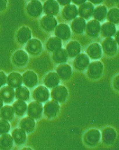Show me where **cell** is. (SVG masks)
Instances as JSON below:
<instances>
[{
  "mask_svg": "<svg viewBox=\"0 0 119 150\" xmlns=\"http://www.w3.org/2000/svg\"><path fill=\"white\" fill-rule=\"evenodd\" d=\"M100 139V133L96 129L89 130L84 136V141L90 146L96 145Z\"/></svg>",
  "mask_w": 119,
  "mask_h": 150,
  "instance_id": "cell-15",
  "label": "cell"
},
{
  "mask_svg": "<svg viewBox=\"0 0 119 150\" xmlns=\"http://www.w3.org/2000/svg\"><path fill=\"white\" fill-rule=\"evenodd\" d=\"M29 91L27 87L20 86L17 88L15 96L19 100L27 101L29 98Z\"/></svg>",
  "mask_w": 119,
  "mask_h": 150,
  "instance_id": "cell-35",
  "label": "cell"
},
{
  "mask_svg": "<svg viewBox=\"0 0 119 150\" xmlns=\"http://www.w3.org/2000/svg\"><path fill=\"white\" fill-rule=\"evenodd\" d=\"M59 77L55 72L48 74L44 79L45 84L49 88H53L57 86L59 83Z\"/></svg>",
  "mask_w": 119,
  "mask_h": 150,
  "instance_id": "cell-25",
  "label": "cell"
},
{
  "mask_svg": "<svg viewBox=\"0 0 119 150\" xmlns=\"http://www.w3.org/2000/svg\"><path fill=\"white\" fill-rule=\"evenodd\" d=\"M57 2L62 6L67 5L71 2V0H57Z\"/></svg>",
  "mask_w": 119,
  "mask_h": 150,
  "instance_id": "cell-42",
  "label": "cell"
},
{
  "mask_svg": "<svg viewBox=\"0 0 119 150\" xmlns=\"http://www.w3.org/2000/svg\"><path fill=\"white\" fill-rule=\"evenodd\" d=\"M43 111V104L38 101H33L28 105V115L34 119H38L41 117Z\"/></svg>",
  "mask_w": 119,
  "mask_h": 150,
  "instance_id": "cell-1",
  "label": "cell"
},
{
  "mask_svg": "<svg viewBox=\"0 0 119 150\" xmlns=\"http://www.w3.org/2000/svg\"><path fill=\"white\" fill-rule=\"evenodd\" d=\"M108 20L113 24H118L119 21V11L118 8L111 9L107 13Z\"/></svg>",
  "mask_w": 119,
  "mask_h": 150,
  "instance_id": "cell-38",
  "label": "cell"
},
{
  "mask_svg": "<svg viewBox=\"0 0 119 150\" xmlns=\"http://www.w3.org/2000/svg\"><path fill=\"white\" fill-rule=\"evenodd\" d=\"M62 16L64 19L70 21L76 18L78 15L77 8L74 4H69L64 7L62 11Z\"/></svg>",
  "mask_w": 119,
  "mask_h": 150,
  "instance_id": "cell-13",
  "label": "cell"
},
{
  "mask_svg": "<svg viewBox=\"0 0 119 150\" xmlns=\"http://www.w3.org/2000/svg\"><path fill=\"white\" fill-rule=\"evenodd\" d=\"M13 145V139L9 134H2L0 137V149L3 150H10Z\"/></svg>",
  "mask_w": 119,
  "mask_h": 150,
  "instance_id": "cell-27",
  "label": "cell"
},
{
  "mask_svg": "<svg viewBox=\"0 0 119 150\" xmlns=\"http://www.w3.org/2000/svg\"><path fill=\"white\" fill-rule=\"evenodd\" d=\"M25 49L30 54L36 55L39 54L42 50V45L38 40H29L26 44Z\"/></svg>",
  "mask_w": 119,
  "mask_h": 150,
  "instance_id": "cell-10",
  "label": "cell"
},
{
  "mask_svg": "<svg viewBox=\"0 0 119 150\" xmlns=\"http://www.w3.org/2000/svg\"><path fill=\"white\" fill-rule=\"evenodd\" d=\"M51 96L54 100L58 102H64L67 98V89L64 86L62 85L56 86L52 90Z\"/></svg>",
  "mask_w": 119,
  "mask_h": 150,
  "instance_id": "cell-3",
  "label": "cell"
},
{
  "mask_svg": "<svg viewBox=\"0 0 119 150\" xmlns=\"http://www.w3.org/2000/svg\"><path fill=\"white\" fill-rule=\"evenodd\" d=\"M31 37V30L26 26H22L19 29L16 34L17 41L21 44L28 42Z\"/></svg>",
  "mask_w": 119,
  "mask_h": 150,
  "instance_id": "cell-16",
  "label": "cell"
},
{
  "mask_svg": "<svg viewBox=\"0 0 119 150\" xmlns=\"http://www.w3.org/2000/svg\"><path fill=\"white\" fill-rule=\"evenodd\" d=\"M57 74L64 80L69 79L72 74L71 67L68 64H61L57 69Z\"/></svg>",
  "mask_w": 119,
  "mask_h": 150,
  "instance_id": "cell-23",
  "label": "cell"
},
{
  "mask_svg": "<svg viewBox=\"0 0 119 150\" xmlns=\"http://www.w3.org/2000/svg\"><path fill=\"white\" fill-rule=\"evenodd\" d=\"M101 32L103 36L111 37L114 35L116 32L115 25L110 22L104 23L102 25Z\"/></svg>",
  "mask_w": 119,
  "mask_h": 150,
  "instance_id": "cell-32",
  "label": "cell"
},
{
  "mask_svg": "<svg viewBox=\"0 0 119 150\" xmlns=\"http://www.w3.org/2000/svg\"><path fill=\"white\" fill-rule=\"evenodd\" d=\"M89 64V59L87 54H78L74 62V67L78 70L85 69Z\"/></svg>",
  "mask_w": 119,
  "mask_h": 150,
  "instance_id": "cell-14",
  "label": "cell"
},
{
  "mask_svg": "<svg viewBox=\"0 0 119 150\" xmlns=\"http://www.w3.org/2000/svg\"><path fill=\"white\" fill-rule=\"evenodd\" d=\"M41 22L43 28L47 31L53 30L57 25L56 19L51 16H45L42 18Z\"/></svg>",
  "mask_w": 119,
  "mask_h": 150,
  "instance_id": "cell-21",
  "label": "cell"
},
{
  "mask_svg": "<svg viewBox=\"0 0 119 150\" xmlns=\"http://www.w3.org/2000/svg\"><path fill=\"white\" fill-rule=\"evenodd\" d=\"M62 40L57 37L50 38L46 44L47 49L51 52H55L62 48Z\"/></svg>",
  "mask_w": 119,
  "mask_h": 150,
  "instance_id": "cell-29",
  "label": "cell"
},
{
  "mask_svg": "<svg viewBox=\"0 0 119 150\" xmlns=\"http://www.w3.org/2000/svg\"><path fill=\"white\" fill-rule=\"evenodd\" d=\"M20 127L21 129L24 130L27 133L32 132L35 127V121L34 119L30 117H24L20 122Z\"/></svg>",
  "mask_w": 119,
  "mask_h": 150,
  "instance_id": "cell-22",
  "label": "cell"
},
{
  "mask_svg": "<svg viewBox=\"0 0 119 150\" xmlns=\"http://www.w3.org/2000/svg\"><path fill=\"white\" fill-rule=\"evenodd\" d=\"M87 0H71V1L77 5H80L82 4L85 2Z\"/></svg>",
  "mask_w": 119,
  "mask_h": 150,
  "instance_id": "cell-43",
  "label": "cell"
},
{
  "mask_svg": "<svg viewBox=\"0 0 119 150\" xmlns=\"http://www.w3.org/2000/svg\"><path fill=\"white\" fill-rule=\"evenodd\" d=\"M55 35L60 39L66 40L71 36V30L67 25L60 24L56 27Z\"/></svg>",
  "mask_w": 119,
  "mask_h": 150,
  "instance_id": "cell-17",
  "label": "cell"
},
{
  "mask_svg": "<svg viewBox=\"0 0 119 150\" xmlns=\"http://www.w3.org/2000/svg\"><path fill=\"white\" fill-rule=\"evenodd\" d=\"M29 1H34V0H29Z\"/></svg>",
  "mask_w": 119,
  "mask_h": 150,
  "instance_id": "cell-48",
  "label": "cell"
},
{
  "mask_svg": "<svg viewBox=\"0 0 119 150\" xmlns=\"http://www.w3.org/2000/svg\"><path fill=\"white\" fill-rule=\"evenodd\" d=\"M107 10L105 6L103 5L97 6L93 10V15L94 19L101 21L104 20L107 16Z\"/></svg>",
  "mask_w": 119,
  "mask_h": 150,
  "instance_id": "cell-36",
  "label": "cell"
},
{
  "mask_svg": "<svg viewBox=\"0 0 119 150\" xmlns=\"http://www.w3.org/2000/svg\"><path fill=\"white\" fill-rule=\"evenodd\" d=\"M7 77L4 72L0 71V87L5 85L7 83Z\"/></svg>",
  "mask_w": 119,
  "mask_h": 150,
  "instance_id": "cell-40",
  "label": "cell"
},
{
  "mask_svg": "<svg viewBox=\"0 0 119 150\" xmlns=\"http://www.w3.org/2000/svg\"><path fill=\"white\" fill-rule=\"evenodd\" d=\"M92 4L97 5V4H100L103 1V0H88Z\"/></svg>",
  "mask_w": 119,
  "mask_h": 150,
  "instance_id": "cell-44",
  "label": "cell"
},
{
  "mask_svg": "<svg viewBox=\"0 0 119 150\" xmlns=\"http://www.w3.org/2000/svg\"><path fill=\"white\" fill-rule=\"evenodd\" d=\"M24 84L29 88H33L37 84L38 77L36 74L32 71L25 72L22 76Z\"/></svg>",
  "mask_w": 119,
  "mask_h": 150,
  "instance_id": "cell-18",
  "label": "cell"
},
{
  "mask_svg": "<svg viewBox=\"0 0 119 150\" xmlns=\"http://www.w3.org/2000/svg\"><path fill=\"white\" fill-rule=\"evenodd\" d=\"M11 135L15 143L18 145L24 144L26 141L27 137L26 132L21 128L14 129Z\"/></svg>",
  "mask_w": 119,
  "mask_h": 150,
  "instance_id": "cell-24",
  "label": "cell"
},
{
  "mask_svg": "<svg viewBox=\"0 0 119 150\" xmlns=\"http://www.w3.org/2000/svg\"><path fill=\"white\" fill-rule=\"evenodd\" d=\"M102 46L103 51L107 55H114L117 51V43L112 38H108L102 42Z\"/></svg>",
  "mask_w": 119,
  "mask_h": 150,
  "instance_id": "cell-9",
  "label": "cell"
},
{
  "mask_svg": "<svg viewBox=\"0 0 119 150\" xmlns=\"http://www.w3.org/2000/svg\"><path fill=\"white\" fill-rule=\"evenodd\" d=\"M7 82L8 85L12 88H17L23 83L22 76L17 72H13L8 75Z\"/></svg>",
  "mask_w": 119,
  "mask_h": 150,
  "instance_id": "cell-20",
  "label": "cell"
},
{
  "mask_svg": "<svg viewBox=\"0 0 119 150\" xmlns=\"http://www.w3.org/2000/svg\"><path fill=\"white\" fill-rule=\"evenodd\" d=\"M80 50V45L77 41H71L68 44L66 47L68 55L71 57H74L79 54Z\"/></svg>",
  "mask_w": 119,
  "mask_h": 150,
  "instance_id": "cell-28",
  "label": "cell"
},
{
  "mask_svg": "<svg viewBox=\"0 0 119 150\" xmlns=\"http://www.w3.org/2000/svg\"><path fill=\"white\" fill-rule=\"evenodd\" d=\"M119 31L116 33V40L117 43H119Z\"/></svg>",
  "mask_w": 119,
  "mask_h": 150,
  "instance_id": "cell-45",
  "label": "cell"
},
{
  "mask_svg": "<svg viewBox=\"0 0 119 150\" xmlns=\"http://www.w3.org/2000/svg\"><path fill=\"white\" fill-rule=\"evenodd\" d=\"M26 11L30 16L33 17H38L43 12V5L38 0L31 1L27 5Z\"/></svg>",
  "mask_w": 119,
  "mask_h": 150,
  "instance_id": "cell-2",
  "label": "cell"
},
{
  "mask_svg": "<svg viewBox=\"0 0 119 150\" xmlns=\"http://www.w3.org/2000/svg\"><path fill=\"white\" fill-rule=\"evenodd\" d=\"M15 113L12 107L6 105L2 107L0 110V117L6 121H11L14 118Z\"/></svg>",
  "mask_w": 119,
  "mask_h": 150,
  "instance_id": "cell-31",
  "label": "cell"
},
{
  "mask_svg": "<svg viewBox=\"0 0 119 150\" xmlns=\"http://www.w3.org/2000/svg\"><path fill=\"white\" fill-rule=\"evenodd\" d=\"M7 0H0V11L5 10L7 7Z\"/></svg>",
  "mask_w": 119,
  "mask_h": 150,
  "instance_id": "cell-41",
  "label": "cell"
},
{
  "mask_svg": "<svg viewBox=\"0 0 119 150\" xmlns=\"http://www.w3.org/2000/svg\"><path fill=\"white\" fill-rule=\"evenodd\" d=\"M25 149H26V150H31V148H24L23 149V150H25Z\"/></svg>",
  "mask_w": 119,
  "mask_h": 150,
  "instance_id": "cell-47",
  "label": "cell"
},
{
  "mask_svg": "<svg viewBox=\"0 0 119 150\" xmlns=\"http://www.w3.org/2000/svg\"><path fill=\"white\" fill-rule=\"evenodd\" d=\"M94 6L90 2H84L80 5L78 9V14L82 18L88 19L93 14Z\"/></svg>",
  "mask_w": 119,
  "mask_h": 150,
  "instance_id": "cell-11",
  "label": "cell"
},
{
  "mask_svg": "<svg viewBox=\"0 0 119 150\" xmlns=\"http://www.w3.org/2000/svg\"><path fill=\"white\" fill-rule=\"evenodd\" d=\"M116 137V133L112 128H106L102 132V140L106 144H111L114 141Z\"/></svg>",
  "mask_w": 119,
  "mask_h": 150,
  "instance_id": "cell-37",
  "label": "cell"
},
{
  "mask_svg": "<svg viewBox=\"0 0 119 150\" xmlns=\"http://www.w3.org/2000/svg\"><path fill=\"white\" fill-rule=\"evenodd\" d=\"M15 112L19 116H22L26 112L27 105L24 101L18 100L15 101L13 104L12 107Z\"/></svg>",
  "mask_w": 119,
  "mask_h": 150,
  "instance_id": "cell-33",
  "label": "cell"
},
{
  "mask_svg": "<svg viewBox=\"0 0 119 150\" xmlns=\"http://www.w3.org/2000/svg\"><path fill=\"white\" fill-rule=\"evenodd\" d=\"M68 54L66 50L60 49L54 52L52 58L54 61L57 63H64L67 60Z\"/></svg>",
  "mask_w": 119,
  "mask_h": 150,
  "instance_id": "cell-34",
  "label": "cell"
},
{
  "mask_svg": "<svg viewBox=\"0 0 119 150\" xmlns=\"http://www.w3.org/2000/svg\"><path fill=\"white\" fill-rule=\"evenodd\" d=\"M87 53L92 59H98L101 56V47L97 43H93L88 48Z\"/></svg>",
  "mask_w": 119,
  "mask_h": 150,
  "instance_id": "cell-30",
  "label": "cell"
},
{
  "mask_svg": "<svg viewBox=\"0 0 119 150\" xmlns=\"http://www.w3.org/2000/svg\"><path fill=\"white\" fill-rule=\"evenodd\" d=\"M87 33L91 37H96L100 31V23L96 20H92L88 22L86 25Z\"/></svg>",
  "mask_w": 119,
  "mask_h": 150,
  "instance_id": "cell-12",
  "label": "cell"
},
{
  "mask_svg": "<svg viewBox=\"0 0 119 150\" xmlns=\"http://www.w3.org/2000/svg\"><path fill=\"white\" fill-rule=\"evenodd\" d=\"M15 97V90L10 86H4L0 90V98L5 103H11Z\"/></svg>",
  "mask_w": 119,
  "mask_h": 150,
  "instance_id": "cell-8",
  "label": "cell"
},
{
  "mask_svg": "<svg viewBox=\"0 0 119 150\" xmlns=\"http://www.w3.org/2000/svg\"><path fill=\"white\" fill-rule=\"evenodd\" d=\"M10 130V125L8 121L0 119V135L8 133Z\"/></svg>",
  "mask_w": 119,
  "mask_h": 150,
  "instance_id": "cell-39",
  "label": "cell"
},
{
  "mask_svg": "<svg viewBox=\"0 0 119 150\" xmlns=\"http://www.w3.org/2000/svg\"><path fill=\"white\" fill-rule=\"evenodd\" d=\"M103 71V65L100 61H94L89 65L88 69V76L92 79H97L100 77Z\"/></svg>",
  "mask_w": 119,
  "mask_h": 150,
  "instance_id": "cell-5",
  "label": "cell"
},
{
  "mask_svg": "<svg viewBox=\"0 0 119 150\" xmlns=\"http://www.w3.org/2000/svg\"><path fill=\"white\" fill-rule=\"evenodd\" d=\"M2 107H3V101H2L1 98H0V110H1Z\"/></svg>",
  "mask_w": 119,
  "mask_h": 150,
  "instance_id": "cell-46",
  "label": "cell"
},
{
  "mask_svg": "<svg viewBox=\"0 0 119 150\" xmlns=\"http://www.w3.org/2000/svg\"><path fill=\"white\" fill-rule=\"evenodd\" d=\"M43 10L46 15L51 16L56 15L59 10V5L56 0H47L44 3Z\"/></svg>",
  "mask_w": 119,
  "mask_h": 150,
  "instance_id": "cell-7",
  "label": "cell"
},
{
  "mask_svg": "<svg viewBox=\"0 0 119 150\" xmlns=\"http://www.w3.org/2000/svg\"><path fill=\"white\" fill-rule=\"evenodd\" d=\"M58 102L55 100H50L45 104L44 112L45 115L48 118H53L57 116L59 111Z\"/></svg>",
  "mask_w": 119,
  "mask_h": 150,
  "instance_id": "cell-4",
  "label": "cell"
},
{
  "mask_svg": "<svg viewBox=\"0 0 119 150\" xmlns=\"http://www.w3.org/2000/svg\"><path fill=\"white\" fill-rule=\"evenodd\" d=\"M73 31L77 34L82 33L86 28L85 21L82 17H77L72 23Z\"/></svg>",
  "mask_w": 119,
  "mask_h": 150,
  "instance_id": "cell-26",
  "label": "cell"
},
{
  "mask_svg": "<svg viewBox=\"0 0 119 150\" xmlns=\"http://www.w3.org/2000/svg\"><path fill=\"white\" fill-rule=\"evenodd\" d=\"M28 54L25 51L23 50H17L13 55V62L17 66H24L28 62Z\"/></svg>",
  "mask_w": 119,
  "mask_h": 150,
  "instance_id": "cell-19",
  "label": "cell"
},
{
  "mask_svg": "<svg viewBox=\"0 0 119 150\" xmlns=\"http://www.w3.org/2000/svg\"><path fill=\"white\" fill-rule=\"evenodd\" d=\"M49 92L48 88L44 86H39L34 90L33 97L34 99L39 102H44L47 101L49 97Z\"/></svg>",
  "mask_w": 119,
  "mask_h": 150,
  "instance_id": "cell-6",
  "label": "cell"
}]
</instances>
